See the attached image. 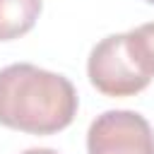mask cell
<instances>
[{
  "label": "cell",
  "instance_id": "6da1fadb",
  "mask_svg": "<svg viewBox=\"0 0 154 154\" xmlns=\"http://www.w3.org/2000/svg\"><path fill=\"white\" fill-rule=\"evenodd\" d=\"M77 103V91L65 75L31 63H12L0 70V125L5 128L53 135L72 123Z\"/></svg>",
  "mask_w": 154,
  "mask_h": 154
},
{
  "label": "cell",
  "instance_id": "7a4b0ae2",
  "mask_svg": "<svg viewBox=\"0 0 154 154\" xmlns=\"http://www.w3.org/2000/svg\"><path fill=\"white\" fill-rule=\"evenodd\" d=\"M87 75L89 82L106 96H132L152 82L132 60L125 34H111L91 48Z\"/></svg>",
  "mask_w": 154,
  "mask_h": 154
},
{
  "label": "cell",
  "instance_id": "3957f363",
  "mask_svg": "<svg viewBox=\"0 0 154 154\" xmlns=\"http://www.w3.org/2000/svg\"><path fill=\"white\" fill-rule=\"evenodd\" d=\"M89 154H154V130L137 111H103L87 132Z\"/></svg>",
  "mask_w": 154,
  "mask_h": 154
},
{
  "label": "cell",
  "instance_id": "277c9868",
  "mask_svg": "<svg viewBox=\"0 0 154 154\" xmlns=\"http://www.w3.org/2000/svg\"><path fill=\"white\" fill-rule=\"evenodd\" d=\"M41 0H0V41H12L34 29Z\"/></svg>",
  "mask_w": 154,
  "mask_h": 154
},
{
  "label": "cell",
  "instance_id": "5b68a950",
  "mask_svg": "<svg viewBox=\"0 0 154 154\" xmlns=\"http://www.w3.org/2000/svg\"><path fill=\"white\" fill-rule=\"evenodd\" d=\"M125 41L137 67L152 79L154 77V22L135 26L132 31L125 34Z\"/></svg>",
  "mask_w": 154,
  "mask_h": 154
},
{
  "label": "cell",
  "instance_id": "8992f818",
  "mask_svg": "<svg viewBox=\"0 0 154 154\" xmlns=\"http://www.w3.org/2000/svg\"><path fill=\"white\" fill-rule=\"evenodd\" d=\"M22 154H58V152L48 149V147H31V149H24Z\"/></svg>",
  "mask_w": 154,
  "mask_h": 154
},
{
  "label": "cell",
  "instance_id": "52a82bcc",
  "mask_svg": "<svg viewBox=\"0 0 154 154\" xmlns=\"http://www.w3.org/2000/svg\"><path fill=\"white\" fill-rule=\"evenodd\" d=\"M147 2H152V5H154V0H147Z\"/></svg>",
  "mask_w": 154,
  "mask_h": 154
}]
</instances>
